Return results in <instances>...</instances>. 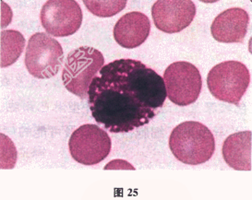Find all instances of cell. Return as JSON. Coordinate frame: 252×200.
<instances>
[{
	"label": "cell",
	"instance_id": "cell-1",
	"mask_svg": "<svg viewBox=\"0 0 252 200\" xmlns=\"http://www.w3.org/2000/svg\"><path fill=\"white\" fill-rule=\"evenodd\" d=\"M166 97L163 77L130 58L104 65L88 89L93 117L112 133H126L147 125Z\"/></svg>",
	"mask_w": 252,
	"mask_h": 200
},
{
	"label": "cell",
	"instance_id": "cell-2",
	"mask_svg": "<svg viewBox=\"0 0 252 200\" xmlns=\"http://www.w3.org/2000/svg\"><path fill=\"white\" fill-rule=\"evenodd\" d=\"M169 148L179 162L199 165L215 153V140L207 126L196 121H186L176 126L169 137Z\"/></svg>",
	"mask_w": 252,
	"mask_h": 200
},
{
	"label": "cell",
	"instance_id": "cell-3",
	"mask_svg": "<svg viewBox=\"0 0 252 200\" xmlns=\"http://www.w3.org/2000/svg\"><path fill=\"white\" fill-rule=\"evenodd\" d=\"M104 66V56L95 48L82 46L72 50L62 71L65 88L82 100L88 98L90 84Z\"/></svg>",
	"mask_w": 252,
	"mask_h": 200
},
{
	"label": "cell",
	"instance_id": "cell-4",
	"mask_svg": "<svg viewBox=\"0 0 252 200\" xmlns=\"http://www.w3.org/2000/svg\"><path fill=\"white\" fill-rule=\"evenodd\" d=\"M251 82L247 66L239 61H224L213 67L207 77L208 89L224 103L239 105Z\"/></svg>",
	"mask_w": 252,
	"mask_h": 200
},
{
	"label": "cell",
	"instance_id": "cell-5",
	"mask_svg": "<svg viewBox=\"0 0 252 200\" xmlns=\"http://www.w3.org/2000/svg\"><path fill=\"white\" fill-rule=\"evenodd\" d=\"M63 59V48L55 38L45 32H36L29 38L25 66L34 78L51 79L59 73Z\"/></svg>",
	"mask_w": 252,
	"mask_h": 200
},
{
	"label": "cell",
	"instance_id": "cell-6",
	"mask_svg": "<svg viewBox=\"0 0 252 200\" xmlns=\"http://www.w3.org/2000/svg\"><path fill=\"white\" fill-rule=\"evenodd\" d=\"M166 94L173 104L187 106L195 103L202 88L201 75L193 64L178 61L166 67L163 74Z\"/></svg>",
	"mask_w": 252,
	"mask_h": 200
},
{
	"label": "cell",
	"instance_id": "cell-7",
	"mask_svg": "<svg viewBox=\"0 0 252 200\" xmlns=\"http://www.w3.org/2000/svg\"><path fill=\"white\" fill-rule=\"evenodd\" d=\"M111 146V139L107 132L92 124L77 128L68 141L70 155L83 165H95L103 162L109 155Z\"/></svg>",
	"mask_w": 252,
	"mask_h": 200
},
{
	"label": "cell",
	"instance_id": "cell-8",
	"mask_svg": "<svg viewBox=\"0 0 252 200\" xmlns=\"http://www.w3.org/2000/svg\"><path fill=\"white\" fill-rule=\"evenodd\" d=\"M40 20L47 33L55 37H66L81 28L83 15L75 0H49L42 7Z\"/></svg>",
	"mask_w": 252,
	"mask_h": 200
},
{
	"label": "cell",
	"instance_id": "cell-9",
	"mask_svg": "<svg viewBox=\"0 0 252 200\" xmlns=\"http://www.w3.org/2000/svg\"><path fill=\"white\" fill-rule=\"evenodd\" d=\"M196 6L190 0H158L152 7L156 28L165 33H177L192 23Z\"/></svg>",
	"mask_w": 252,
	"mask_h": 200
},
{
	"label": "cell",
	"instance_id": "cell-10",
	"mask_svg": "<svg viewBox=\"0 0 252 200\" xmlns=\"http://www.w3.org/2000/svg\"><path fill=\"white\" fill-rule=\"evenodd\" d=\"M250 24L249 13L241 8H231L221 12L211 26L213 37L219 43H242Z\"/></svg>",
	"mask_w": 252,
	"mask_h": 200
},
{
	"label": "cell",
	"instance_id": "cell-11",
	"mask_svg": "<svg viewBox=\"0 0 252 200\" xmlns=\"http://www.w3.org/2000/svg\"><path fill=\"white\" fill-rule=\"evenodd\" d=\"M151 22L144 13L132 11L122 16L115 24L113 34L115 41L126 49L142 45L149 37Z\"/></svg>",
	"mask_w": 252,
	"mask_h": 200
},
{
	"label": "cell",
	"instance_id": "cell-12",
	"mask_svg": "<svg viewBox=\"0 0 252 200\" xmlns=\"http://www.w3.org/2000/svg\"><path fill=\"white\" fill-rule=\"evenodd\" d=\"M222 153L224 162L234 170H252V132L230 135L222 144Z\"/></svg>",
	"mask_w": 252,
	"mask_h": 200
},
{
	"label": "cell",
	"instance_id": "cell-13",
	"mask_svg": "<svg viewBox=\"0 0 252 200\" xmlns=\"http://www.w3.org/2000/svg\"><path fill=\"white\" fill-rule=\"evenodd\" d=\"M1 67L13 65L23 53L25 46V38L15 30L1 31Z\"/></svg>",
	"mask_w": 252,
	"mask_h": 200
},
{
	"label": "cell",
	"instance_id": "cell-14",
	"mask_svg": "<svg viewBox=\"0 0 252 200\" xmlns=\"http://www.w3.org/2000/svg\"><path fill=\"white\" fill-rule=\"evenodd\" d=\"M84 5L91 13L97 17L107 18L117 15L122 11L126 5V0H109V1H93L85 0Z\"/></svg>",
	"mask_w": 252,
	"mask_h": 200
},
{
	"label": "cell",
	"instance_id": "cell-15",
	"mask_svg": "<svg viewBox=\"0 0 252 200\" xmlns=\"http://www.w3.org/2000/svg\"><path fill=\"white\" fill-rule=\"evenodd\" d=\"M104 169V170H135V167L124 160H114L110 163H107Z\"/></svg>",
	"mask_w": 252,
	"mask_h": 200
}]
</instances>
